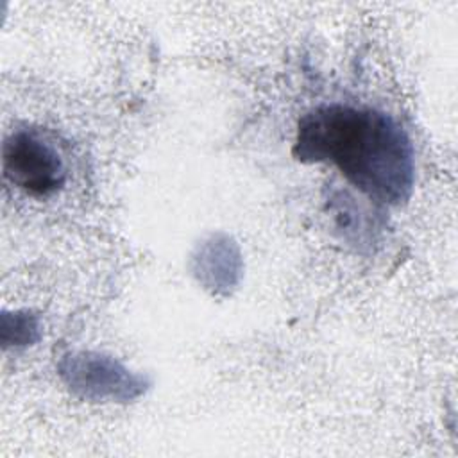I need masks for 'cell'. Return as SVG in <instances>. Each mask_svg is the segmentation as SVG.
Wrapping results in <instances>:
<instances>
[{"mask_svg":"<svg viewBox=\"0 0 458 458\" xmlns=\"http://www.w3.org/2000/svg\"><path fill=\"white\" fill-rule=\"evenodd\" d=\"M293 156L329 163L370 200L401 206L413 190V147L404 129L372 107L326 104L301 116Z\"/></svg>","mask_w":458,"mask_h":458,"instance_id":"1","label":"cell"},{"mask_svg":"<svg viewBox=\"0 0 458 458\" xmlns=\"http://www.w3.org/2000/svg\"><path fill=\"white\" fill-rule=\"evenodd\" d=\"M59 372L66 385L88 399L127 401L143 392L141 376L127 370L114 358L97 352H73L63 358Z\"/></svg>","mask_w":458,"mask_h":458,"instance_id":"3","label":"cell"},{"mask_svg":"<svg viewBox=\"0 0 458 458\" xmlns=\"http://www.w3.org/2000/svg\"><path fill=\"white\" fill-rule=\"evenodd\" d=\"M4 177L32 197H48L66 182V168L57 148L38 132H11L2 147Z\"/></svg>","mask_w":458,"mask_h":458,"instance_id":"2","label":"cell"}]
</instances>
